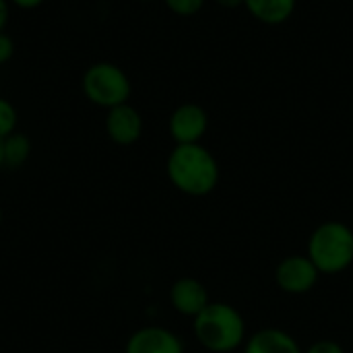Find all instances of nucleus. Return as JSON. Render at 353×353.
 Here are the masks:
<instances>
[{
	"mask_svg": "<svg viewBox=\"0 0 353 353\" xmlns=\"http://www.w3.org/2000/svg\"><path fill=\"white\" fill-rule=\"evenodd\" d=\"M165 174L176 190L196 199L211 194L221 178L215 155L201 143L176 145L168 155Z\"/></svg>",
	"mask_w": 353,
	"mask_h": 353,
	"instance_id": "f257e3e1",
	"label": "nucleus"
},
{
	"mask_svg": "<svg viewBox=\"0 0 353 353\" xmlns=\"http://www.w3.org/2000/svg\"><path fill=\"white\" fill-rule=\"evenodd\" d=\"M192 333L201 347L211 353L236 352L244 347L248 339L242 312L228 302H211L196 319H192Z\"/></svg>",
	"mask_w": 353,
	"mask_h": 353,
	"instance_id": "f03ea898",
	"label": "nucleus"
},
{
	"mask_svg": "<svg viewBox=\"0 0 353 353\" xmlns=\"http://www.w3.org/2000/svg\"><path fill=\"white\" fill-rule=\"evenodd\" d=\"M308 259L321 275H339L353 265V230L343 221H325L308 238Z\"/></svg>",
	"mask_w": 353,
	"mask_h": 353,
	"instance_id": "7ed1b4c3",
	"label": "nucleus"
},
{
	"mask_svg": "<svg viewBox=\"0 0 353 353\" xmlns=\"http://www.w3.org/2000/svg\"><path fill=\"white\" fill-rule=\"evenodd\" d=\"M83 95L97 108L105 112L128 103L132 93V83L128 74L114 62H95L91 64L81 79Z\"/></svg>",
	"mask_w": 353,
	"mask_h": 353,
	"instance_id": "20e7f679",
	"label": "nucleus"
},
{
	"mask_svg": "<svg viewBox=\"0 0 353 353\" xmlns=\"http://www.w3.org/2000/svg\"><path fill=\"white\" fill-rule=\"evenodd\" d=\"M319 269L308 254H290L275 269V283L281 292L292 296L308 294L319 283Z\"/></svg>",
	"mask_w": 353,
	"mask_h": 353,
	"instance_id": "39448f33",
	"label": "nucleus"
},
{
	"mask_svg": "<svg viewBox=\"0 0 353 353\" xmlns=\"http://www.w3.org/2000/svg\"><path fill=\"white\" fill-rule=\"evenodd\" d=\"M168 128L176 145H194L205 137L209 128V116L199 103H182L172 112Z\"/></svg>",
	"mask_w": 353,
	"mask_h": 353,
	"instance_id": "423d86ee",
	"label": "nucleus"
},
{
	"mask_svg": "<svg viewBox=\"0 0 353 353\" xmlns=\"http://www.w3.org/2000/svg\"><path fill=\"white\" fill-rule=\"evenodd\" d=\"M184 341L174 331L147 325L137 329L124 345V353H184Z\"/></svg>",
	"mask_w": 353,
	"mask_h": 353,
	"instance_id": "0eeeda50",
	"label": "nucleus"
},
{
	"mask_svg": "<svg viewBox=\"0 0 353 353\" xmlns=\"http://www.w3.org/2000/svg\"><path fill=\"white\" fill-rule=\"evenodd\" d=\"M103 126H105V134L112 143H116L120 147H130L143 134V116L134 105L122 103V105H116L105 112Z\"/></svg>",
	"mask_w": 353,
	"mask_h": 353,
	"instance_id": "6e6552de",
	"label": "nucleus"
},
{
	"mask_svg": "<svg viewBox=\"0 0 353 353\" xmlns=\"http://www.w3.org/2000/svg\"><path fill=\"white\" fill-rule=\"evenodd\" d=\"M170 304L178 314L186 319H196L211 304V300L205 283L194 277H182L176 279L170 288Z\"/></svg>",
	"mask_w": 353,
	"mask_h": 353,
	"instance_id": "1a4fd4ad",
	"label": "nucleus"
},
{
	"mask_svg": "<svg viewBox=\"0 0 353 353\" xmlns=\"http://www.w3.org/2000/svg\"><path fill=\"white\" fill-rule=\"evenodd\" d=\"M244 353H304V350L288 331L261 329L246 339Z\"/></svg>",
	"mask_w": 353,
	"mask_h": 353,
	"instance_id": "9d476101",
	"label": "nucleus"
},
{
	"mask_svg": "<svg viewBox=\"0 0 353 353\" xmlns=\"http://www.w3.org/2000/svg\"><path fill=\"white\" fill-rule=\"evenodd\" d=\"M296 2L298 0H244V8L265 25H281L294 14Z\"/></svg>",
	"mask_w": 353,
	"mask_h": 353,
	"instance_id": "9b49d317",
	"label": "nucleus"
},
{
	"mask_svg": "<svg viewBox=\"0 0 353 353\" xmlns=\"http://www.w3.org/2000/svg\"><path fill=\"white\" fill-rule=\"evenodd\" d=\"M31 155V141L27 134L14 130L4 139V165L6 168H21Z\"/></svg>",
	"mask_w": 353,
	"mask_h": 353,
	"instance_id": "f8f14e48",
	"label": "nucleus"
},
{
	"mask_svg": "<svg viewBox=\"0 0 353 353\" xmlns=\"http://www.w3.org/2000/svg\"><path fill=\"white\" fill-rule=\"evenodd\" d=\"M17 122H19L17 108L6 97H0V139L12 134L17 130Z\"/></svg>",
	"mask_w": 353,
	"mask_h": 353,
	"instance_id": "ddd939ff",
	"label": "nucleus"
},
{
	"mask_svg": "<svg viewBox=\"0 0 353 353\" xmlns=\"http://www.w3.org/2000/svg\"><path fill=\"white\" fill-rule=\"evenodd\" d=\"M163 2L178 17H192L201 12V8L205 6V0H163Z\"/></svg>",
	"mask_w": 353,
	"mask_h": 353,
	"instance_id": "4468645a",
	"label": "nucleus"
},
{
	"mask_svg": "<svg viewBox=\"0 0 353 353\" xmlns=\"http://www.w3.org/2000/svg\"><path fill=\"white\" fill-rule=\"evenodd\" d=\"M304 353H345V350H343L337 341L321 339V341H314Z\"/></svg>",
	"mask_w": 353,
	"mask_h": 353,
	"instance_id": "2eb2a0df",
	"label": "nucleus"
},
{
	"mask_svg": "<svg viewBox=\"0 0 353 353\" xmlns=\"http://www.w3.org/2000/svg\"><path fill=\"white\" fill-rule=\"evenodd\" d=\"M14 56V41L8 33L0 31V64H6Z\"/></svg>",
	"mask_w": 353,
	"mask_h": 353,
	"instance_id": "dca6fc26",
	"label": "nucleus"
},
{
	"mask_svg": "<svg viewBox=\"0 0 353 353\" xmlns=\"http://www.w3.org/2000/svg\"><path fill=\"white\" fill-rule=\"evenodd\" d=\"M10 4H14L17 8H21V10H33V8H37V6H41L46 0H8Z\"/></svg>",
	"mask_w": 353,
	"mask_h": 353,
	"instance_id": "f3484780",
	"label": "nucleus"
},
{
	"mask_svg": "<svg viewBox=\"0 0 353 353\" xmlns=\"http://www.w3.org/2000/svg\"><path fill=\"white\" fill-rule=\"evenodd\" d=\"M10 17V2L8 0H0V31H4L6 23Z\"/></svg>",
	"mask_w": 353,
	"mask_h": 353,
	"instance_id": "a211bd4d",
	"label": "nucleus"
},
{
	"mask_svg": "<svg viewBox=\"0 0 353 353\" xmlns=\"http://www.w3.org/2000/svg\"><path fill=\"white\" fill-rule=\"evenodd\" d=\"M219 6L223 8H238V6H244V0H215Z\"/></svg>",
	"mask_w": 353,
	"mask_h": 353,
	"instance_id": "6ab92c4d",
	"label": "nucleus"
},
{
	"mask_svg": "<svg viewBox=\"0 0 353 353\" xmlns=\"http://www.w3.org/2000/svg\"><path fill=\"white\" fill-rule=\"evenodd\" d=\"M0 168H4V139H0Z\"/></svg>",
	"mask_w": 353,
	"mask_h": 353,
	"instance_id": "aec40b11",
	"label": "nucleus"
},
{
	"mask_svg": "<svg viewBox=\"0 0 353 353\" xmlns=\"http://www.w3.org/2000/svg\"><path fill=\"white\" fill-rule=\"evenodd\" d=\"M0 225H2V209H0Z\"/></svg>",
	"mask_w": 353,
	"mask_h": 353,
	"instance_id": "412c9836",
	"label": "nucleus"
}]
</instances>
